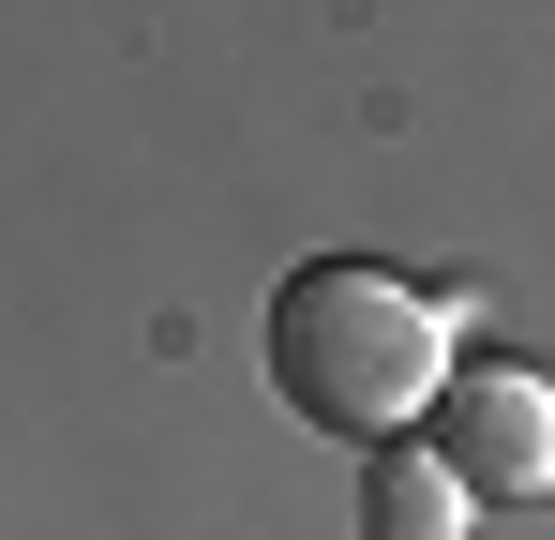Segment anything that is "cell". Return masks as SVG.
I'll list each match as a JSON object with an SVG mask.
<instances>
[{
    "label": "cell",
    "instance_id": "6da1fadb",
    "mask_svg": "<svg viewBox=\"0 0 555 540\" xmlns=\"http://www.w3.org/2000/svg\"><path fill=\"white\" fill-rule=\"evenodd\" d=\"M436 346H451L436 300L390 285V270H361V256L285 270V300H271V390L315 436H405L436 406Z\"/></svg>",
    "mask_w": 555,
    "mask_h": 540
},
{
    "label": "cell",
    "instance_id": "7a4b0ae2",
    "mask_svg": "<svg viewBox=\"0 0 555 540\" xmlns=\"http://www.w3.org/2000/svg\"><path fill=\"white\" fill-rule=\"evenodd\" d=\"M436 465H451L465 496H541L555 480V390L541 375H465L451 406H436Z\"/></svg>",
    "mask_w": 555,
    "mask_h": 540
},
{
    "label": "cell",
    "instance_id": "3957f363",
    "mask_svg": "<svg viewBox=\"0 0 555 540\" xmlns=\"http://www.w3.org/2000/svg\"><path fill=\"white\" fill-rule=\"evenodd\" d=\"M465 511L480 496H465L436 450H375L361 465V540H465Z\"/></svg>",
    "mask_w": 555,
    "mask_h": 540
}]
</instances>
